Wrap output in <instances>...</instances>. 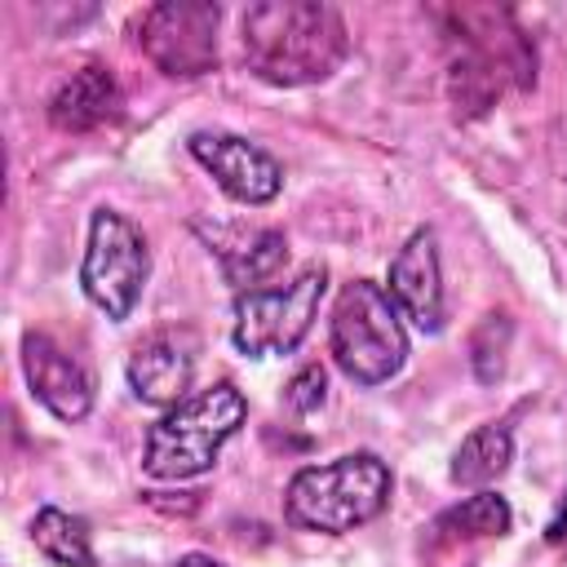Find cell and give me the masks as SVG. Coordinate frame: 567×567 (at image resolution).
Returning a JSON list of instances; mask_svg holds the SVG:
<instances>
[{
  "instance_id": "obj_1",
  "label": "cell",
  "mask_w": 567,
  "mask_h": 567,
  "mask_svg": "<svg viewBox=\"0 0 567 567\" xmlns=\"http://www.w3.org/2000/svg\"><path fill=\"white\" fill-rule=\"evenodd\" d=\"M239 27L248 71L275 89L319 84L350 53V31L323 0H261L248 4Z\"/></svg>"
},
{
  "instance_id": "obj_2",
  "label": "cell",
  "mask_w": 567,
  "mask_h": 567,
  "mask_svg": "<svg viewBox=\"0 0 567 567\" xmlns=\"http://www.w3.org/2000/svg\"><path fill=\"white\" fill-rule=\"evenodd\" d=\"M447 44V84L456 115H483L514 84L527 89L536 80V49L514 22L509 9L461 4L443 13Z\"/></svg>"
},
{
  "instance_id": "obj_3",
  "label": "cell",
  "mask_w": 567,
  "mask_h": 567,
  "mask_svg": "<svg viewBox=\"0 0 567 567\" xmlns=\"http://www.w3.org/2000/svg\"><path fill=\"white\" fill-rule=\"evenodd\" d=\"M394 492V474L377 452H346L328 465H301L284 487V518L301 532L346 536L372 523Z\"/></svg>"
},
{
  "instance_id": "obj_4",
  "label": "cell",
  "mask_w": 567,
  "mask_h": 567,
  "mask_svg": "<svg viewBox=\"0 0 567 567\" xmlns=\"http://www.w3.org/2000/svg\"><path fill=\"white\" fill-rule=\"evenodd\" d=\"M244 416H248V399L235 381H217V385L182 399L146 430L142 470L159 483H186V478L208 474L217 465L221 447L244 425Z\"/></svg>"
},
{
  "instance_id": "obj_5",
  "label": "cell",
  "mask_w": 567,
  "mask_h": 567,
  "mask_svg": "<svg viewBox=\"0 0 567 567\" xmlns=\"http://www.w3.org/2000/svg\"><path fill=\"white\" fill-rule=\"evenodd\" d=\"M328 346L337 368L363 390L385 385L408 363V328L399 319V306L372 279H354L341 288L328 323Z\"/></svg>"
},
{
  "instance_id": "obj_6",
  "label": "cell",
  "mask_w": 567,
  "mask_h": 567,
  "mask_svg": "<svg viewBox=\"0 0 567 567\" xmlns=\"http://www.w3.org/2000/svg\"><path fill=\"white\" fill-rule=\"evenodd\" d=\"M151 279V248L146 235L115 208H93L89 217V244L80 261V288L84 297L115 323H124Z\"/></svg>"
},
{
  "instance_id": "obj_7",
  "label": "cell",
  "mask_w": 567,
  "mask_h": 567,
  "mask_svg": "<svg viewBox=\"0 0 567 567\" xmlns=\"http://www.w3.org/2000/svg\"><path fill=\"white\" fill-rule=\"evenodd\" d=\"M328 288V270L323 266H306L292 284L284 288H252L235 297V323H230V341L239 354L248 359H266V354H292L323 301Z\"/></svg>"
},
{
  "instance_id": "obj_8",
  "label": "cell",
  "mask_w": 567,
  "mask_h": 567,
  "mask_svg": "<svg viewBox=\"0 0 567 567\" xmlns=\"http://www.w3.org/2000/svg\"><path fill=\"white\" fill-rule=\"evenodd\" d=\"M217 27L221 9L208 0H164L151 4L137 22L142 53L173 80H195L217 66Z\"/></svg>"
},
{
  "instance_id": "obj_9",
  "label": "cell",
  "mask_w": 567,
  "mask_h": 567,
  "mask_svg": "<svg viewBox=\"0 0 567 567\" xmlns=\"http://www.w3.org/2000/svg\"><path fill=\"white\" fill-rule=\"evenodd\" d=\"M186 146L235 204L261 208L284 190V164L266 146L248 142L239 133H208L204 128V133H190Z\"/></svg>"
},
{
  "instance_id": "obj_10",
  "label": "cell",
  "mask_w": 567,
  "mask_h": 567,
  "mask_svg": "<svg viewBox=\"0 0 567 567\" xmlns=\"http://www.w3.org/2000/svg\"><path fill=\"white\" fill-rule=\"evenodd\" d=\"M385 292L399 306V315L412 319L421 332H443L447 301H443V270H439V235L430 226L412 230L408 244L394 252Z\"/></svg>"
},
{
  "instance_id": "obj_11",
  "label": "cell",
  "mask_w": 567,
  "mask_h": 567,
  "mask_svg": "<svg viewBox=\"0 0 567 567\" xmlns=\"http://www.w3.org/2000/svg\"><path fill=\"white\" fill-rule=\"evenodd\" d=\"M22 372L40 408H49L58 421H84L93 408V377L80 359H71L53 337L27 332L22 337Z\"/></svg>"
},
{
  "instance_id": "obj_12",
  "label": "cell",
  "mask_w": 567,
  "mask_h": 567,
  "mask_svg": "<svg viewBox=\"0 0 567 567\" xmlns=\"http://www.w3.org/2000/svg\"><path fill=\"white\" fill-rule=\"evenodd\" d=\"M128 390L151 403V408H177L190 399V377H195V337L190 332H155L128 354Z\"/></svg>"
},
{
  "instance_id": "obj_13",
  "label": "cell",
  "mask_w": 567,
  "mask_h": 567,
  "mask_svg": "<svg viewBox=\"0 0 567 567\" xmlns=\"http://www.w3.org/2000/svg\"><path fill=\"white\" fill-rule=\"evenodd\" d=\"M509 527H514V509H509V501L501 496V492H474V496H465L461 505H452V509H443L430 527H425V554H430V563L439 567V563H456V554H461V563H470V545H478V540H501V536H509Z\"/></svg>"
},
{
  "instance_id": "obj_14",
  "label": "cell",
  "mask_w": 567,
  "mask_h": 567,
  "mask_svg": "<svg viewBox=\"0 0 567 567\" xmlns=\"http://www.w3.org/2000/svg\"><path fill=\"white\" fill-rule=\"evenodd\" d=\"M120 84L102 62H84L80 71H71L53 97H49V124L62 133H89L102 128L106 120L120 115Z\"/></svg>"
},
{
  "instance_id": "obj_15",
  "label": "cell",
  "mask_w": 567,
  "mask_h": 567,
  "mask_svg": "<svg viewBox=\"0 0 567 567\" xmlns=\"http://www.w3.org/2000/svg\"><path fill=\"white\" fill-rule=\"evenodd\" d=\"M208 244H213V252H217L226 279H230L239 292H252V284L270 279V275L284 266V257H288V239H284V230L235 235V244H230L221 230H213Z\"/></svg>"
},
{
  "instance_id": "obj_16",
  "label": "cell",
  "mask_w": 567,
  "mask_h": 567,
  "mask_svg": "<svg viewBox=\"0 0 567 567\" xmlns=\"http://www.w3.org/2000/svg\"><path fill=\"white\" fill-rule=\"evenodd\" d=\"M509 461H514V434H509V425H501V421H487V425H478V430H470L465 439H461V447L452 452V483H461V487H487V483H496L505 470H509Z\"/></svg>"
},
{
  "instance_id": "obj_17",
  "label": "cell",
  "mask_w": 567,
  "mask_h": 567,
  "mask_svg": "<svg viewBox=\"0 0 567 567\" xmlns=\"http://www.w3.org/2000/svg\"><path fill=\"white\" fill-rule=\"evenodd\" d=\"M31 540L35 549L58 563V567H93V540H89V523L80 514H66L58 505H40L31 518Z\"/></svg>"
},
{
  "instance_id": "obj_18",
  "label": "cell",
  "mask_w": 567,
  "mask_h": 567,
  "mask_svg": "<svg viewBox=\"0 0 567 567\" xmlns=\"http://www.w3.org/2000/svg\"><path fill=\"white\" fill-rule=\"evenodd\" d=\"M509 337H514V323L509 315L492 310L478 319V328L470 332V368L483 385H496L505 377V354H509Z\"/></svg>"
},
{
  "instance_id": "obj_19",
  "label": "cell",
  "mask_w": 567,
  "mask_h": 567,
  "mask_svg": "<svg viewBox=\"0 0 567 567\" xmlns=\"http://www.w3.org/2000/svg\"><path fill=\"white\" fill-rule=\"evenodd\" d=\"M323 399H328V372H323L319 363H306V368L288 381V390H284V403H288L297 416L323 408Z\"/></svg>"
},
{
  "instance_id": "obj_20",
  "label": "cell",
  "mask_w": 567,
  "mask_h": 567,
  "mask_svg": "<svg viewBox=\"0 0 567 567\" xmlns=\"http://www.w3.org/2000/svg\"><path fill=\"white\" fill-rule=\"evenodd\" d=\"M545 540H549L554 549H567V492H563V501H558V514H554L549 527H545Z\"/></svg>"
},
{
  "instance_id": "obj_21",
  "label": "cell",
  "mask_w": 567,
  "mask_h": 567,
  "mask_svg": "<svg viewBox=\"0 0 567 567\" xmlns=\"http://www.w3.org/2000/svg\"><path fill=\"white\" fill-rule=\"evenodd\" d=\"M173 567H226V563H217L213 554H182Z\"/></svg>"
}]
</instances>
